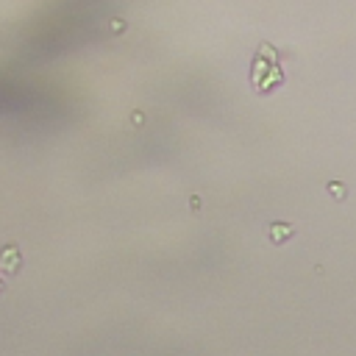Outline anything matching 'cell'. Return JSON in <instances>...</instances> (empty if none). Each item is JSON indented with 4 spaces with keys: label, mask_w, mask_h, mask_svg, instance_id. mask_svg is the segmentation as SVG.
<instances>
[{
    "label": "cell",
    "mask_w": 356,
    "mask_h": 356,
    "mask_svg": "<svg viewBox=\"0 0 356 356\" xmlns=\"http://www.w3.org/2000/svg\"><path fill=\"white\" fill-rule=\"evenodd\" d=\"M270 75V81L273 83H281V70H278V64H275V53L270 56V61L264 64V53L259 50V56H256V61H253V86L261 81V75Z\"/></svg>",
    "instance_id": "obj_1"
},
{
    "label": "cell",
    "mask_w": 356,
    "mask_h": 356,
    "mask_svg": "<svg viewBox=\"0 0 356 356\" xmlns=\"http://www.w3.org/2000/svg\"><path fill=\"white\" fill-rule=\"evenodd\" d=\"M19 267H22L19 248H17V245H6V248L0 250V270H3V273H8V275H14Z\"/></svg>",
    "instance_id": "obj_2"
},
{
    "label": "cell",
    "mask_w": 356,
    "mask_h": 356,
    "mask_svg": "<svg viewBox=\"0 0 356 356\" xmlns=\"http://www.w3.org/2000/svg\"><path fill=\"white\" fill-rule=\"evenodd\" d=\"M0 289H3V281H0Z\"/></svg>",
    "instance_id": "obj_3"
}]
</instances>
